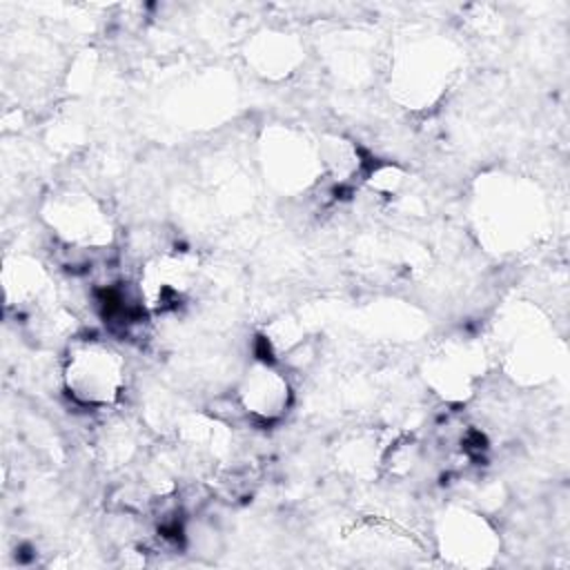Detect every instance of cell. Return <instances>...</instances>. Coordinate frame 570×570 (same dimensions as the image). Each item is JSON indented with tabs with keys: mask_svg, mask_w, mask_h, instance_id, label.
I'll list each match as a JSON object with an SVG mask.
<instances>
[{
	"mask_svg": "<svg viewBox=\"0 0 570 570\" xmlns=\"http://www.w3.org/2000/svg\"><path fill=\"white\" fill-rule=\"evenodd\" d=\"M62 387L80 407L105 410L116 405L127 387L122 354L96 336L71 338L62 358Z\"/></svg>",
	"mask_w": 570,
	"mask_h": 570,
	"instance_id": "6da1fadb",
	"label": "cell"
},
{
	"mask_svg": "<svg viewBox=\"0 0 570 570\" xmlns=\"http://www.w3.org/2000/svg\"><path fill=\"white\" fill-rule=\"evenodd\" d=\"M42 218L69 249L98 252L111 245L114 227L107 209L87 191L60 189L49 194L42 205Z\"/></svg>",
	"mask_w": 570,
	"mask_h": 570,
	"instance_id": "7a4b0ae2",
	"label": "cell"
},
{
	"mask_svg": "<svg viewBox=\"0 0 570 570\" xmlns=\"http://www.w3.org/2000/svg\"><path fill=\"white\" fill-rule=\"evenodd\" d=\"M292 403L287 374L272 361L254 358L236 385V405L254 423L281 421Z\"/></svg>",
	"mask_w": 570,
	"mask_h": 570,
	"instance_id": "3957f363",
	"label": "cell"
},
{
	"mask_svg": "<svg viewBox=\"0 0 570 570\" xmlns=\"http://www.w3.org/2000/svg\"><path fill=\"white\" fill-rule=\"evenodd\" d=\"M439 543L443 554L461 566H483L497 550V537L490 523L481 514L463 508L443 514Z\"/></svg>",
	"mask_w": 570,
	"mask_h": 570,
	"instance_id": "277c9868",
	"label": "cell"
},
{
	"mask_svg": "<svg viewBox=\"0 0 570 570\" xmlns=\"http://www.w3.org/2000/svg\"><path fill=\"white\" fill-rule=\"evenodd\" d=\"M194 265L187 254H163L151 258L140 272V305L149 312H169L183 305L191 287Z\"/></svg>",
	"mask_w": 570,
	"mask_h": 570,
	"instance_id": "5b68a950",
	"label": "cell"
},
{
	"mask_svg": "<svg viewBox=\"0 0 570 570\" xmlns=\"http://www.w3.org/2000/svg\"><path fill=\"white\" fill-rule=\"evenodd\" d=\"M443 53H448V45L443 47V42H436V40H419L412 45V53L405 49L403 56L399 58V69H396L399 89L407 87L410 80L416 85L410 98L412 102L430 105L439 96V91L448 85V76L452 71H450V56L443 58Z\"/></svg>",
	"mask_w": 570,
	"mask_h": 570,
	"instance_id": "8992f818",
	"label": "cell"
},
{
	"mask_svg": "<svg viewBox=\"0 0 570 570\" xmlns=\"http://www.w3.org/2000/svg\"><path fill=\"white\" fill-rule=\"evenodd\" d=\"M4 294L9 305H31L45 292L47 278L38 263L27 258L7 261L4 265Z\"/></svg>",
	"mask_w": 570,
	"mask_h": 570,
	"instance_id": "52a82bcc",
	"label": "cell"
}]
</instances>
